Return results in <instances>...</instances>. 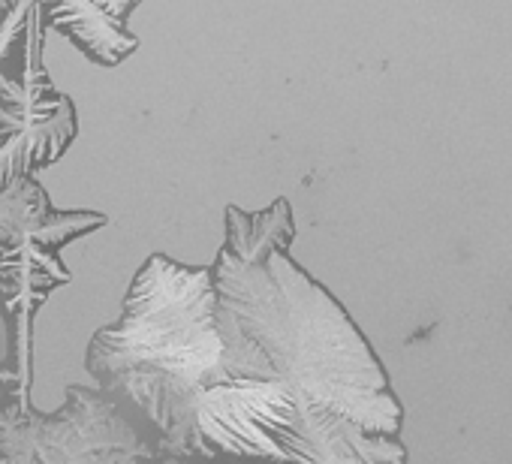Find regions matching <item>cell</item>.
<instances>
[{"label":"cell","mask_w":512,"mask_h":464,"mask_svg":"<svg viewBox=\"0 0 512 464\" xmlns=\"http://www.w3.org/2000/svg\"><path fill=\"white\" fill-rule=\"evenodd\" d=\"M109 223L100 211H61L37 178L0 190V305L10 323V374L16 401H31L34 383V320L46 299L70 284L61 248Z\"/></svg>","instance_id":"obj_3"},{"label":"cell","mask_w":512,"mask_h":464,"mask_svg":"<svg viewBox=\"0 0 512 464\" xmlns=\"http://www.w3.org/2000/svg\"><path fill=\"white\" fill-rule=\"evenodd\" d=\"M46 19L43 4L31 19L19 49L22 73H0V190L34 178L37 169L64 157L79 133V115L43 64Z\"/></svg>","instance_id":"obj_5"},{"label":"cell","mask_w":512,"mask_h":464,"mask_svg":"<svg viewBox=\"0 0 512 464\" xmlns=\"http://www.w3.org/2000/svg\"><path fill=\"white\" fill-rule=\"evenodd\" d=\"M341 464H407V446L401 437L368 434Z\"/></svg>","instance_id":"obj_7"},{"label":"cell","mask_w":512,"mask_h":464,"mask_svg":"<svg viewBox=\"0 0 512 464\" xmlns=\"http://www.w3.org/2000/svg\"><path fill=\"white\" fill-rule=\"evenodd\" d=\"M136 10L139 0H127V4H43V19L88 61L100 67H118L139 49V37L127 28V19Z\"/></svg>","instance_id":"obj_6"},{"label":"cell","mask_w":512,"mask_h":464,"mask_svg":"<svg viewBox=\"0 0 512 464\" xmlns=\"http://www.w3.org/2000/svg\"><path fill=\"white\" fill-rule=\"evenodd\" d=\"M0 464H199L160 449L157 431L103 389L67 386L52 413L0 392Z\"/></svg>","instance_id":"obj_4"},{"label":"cell","mask_w":512,"mask_h":464,"mask_svg":"<svg viewBox=\"0 0 512 464\" xmlns=\"http://www.w3.org/2000/svg\"><path fill=\"white\" fill-rule=\"evenodd\" d=\"M287 196L263 211L226 208L214 257V320L260 350L269 380H284L308 413H332L368 434L398 437L404 407L380 356L347 308L293 257Z\"/></svg>","instance_id":"obj_1"},{"label":"cell","mask_w":512,"mask_h":464,"mask_svg":"<svg viewBox=\"0 0 512 464\" xmlns=\"http://www.w3.org/2000/svg\"><path fill=\"white\" fill-rule=\"evenodd\" d=\"M220 359L211 269L151 254L130 281L121 317L94 332L85 368L163 434L199 392L223 380Z\"/></svg>","instance_id":"obj_2"}]
</instances>
